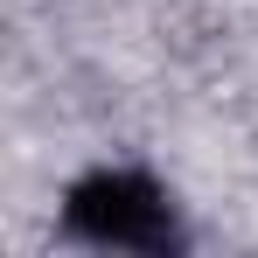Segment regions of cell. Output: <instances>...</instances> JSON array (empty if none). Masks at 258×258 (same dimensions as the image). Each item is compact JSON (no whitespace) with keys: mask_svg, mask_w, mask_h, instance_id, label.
Returning <instances> with one entry per match:
<instances>
[{"mask_svg":"<svg viewBox=\"0 0 258 258\" xmlns=\"http://www.w3.org/2000/svg\"><path fill=\"white\" fill-rule=\"evenodd\" d=\"M63 237L91 251H174L181 210L147 168H91L63 188Z\"/></svg>","mask_w":258,"mask_h":258,"instance_id":"cell-1","label":"cell"}]
</instances>
